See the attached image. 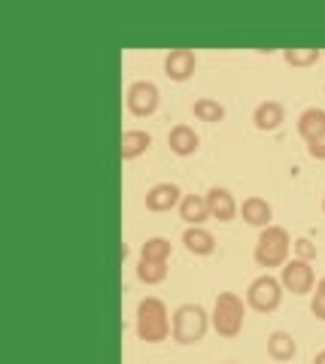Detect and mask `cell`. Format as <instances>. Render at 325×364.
<instances>
[{
    "label": "cell",
    "mask_w": 325,
    "mask_h": 364,
    "mask_svg": "<svg viewBox=\"0 0 325 364\" xmlns=\"http://www.w3.org/2000/svg\"><path fill=\"white\" fill-rule=\"evenodd\" d=\"M316 294H322V298H325V277L316 282Z\"/></svg>",
    "instance_id": "cell-27"
},
{
    "label": "cell",
    "mask_w": 325,
    "mask_h": 364,
    "mask_svg": "<svg viewBox=\"0 0 325 364\" xmlns=\"http://www.w3.org/2000/svg\"><path fill=\"white\" fill-rule=\"evenodd\" d=\"M322 55H325L322 49H310V46H304V49H283V61L292 64V67H313Z\"/></svg>",
    "instance_id": "cell-22"
},
{
    "label": "cell",
    "mask_w": 325,
    "mask_h": 364,
    "mask_svg": "<svg viewBox=\"0 0 325 364\" xmlns=\"http://www.w3.org/2000/svg\"><path fill=\"white\" fill-rule=\"evenodd\" d=\"M274 364H279V361H274Z\"/></svg>",
    "instance_id": "cell-30"
},
{
    "label": "cell",
    "mask_w": 325,
    "mask_h": 364,
    "mask_svg": "<svg viewBox=\"0 0 325 364\" xmlns=\"http://www.w3.org/2000/svg\"><path fill=\"white\" fill-rule=\"evenodd\" d=\"M310 313L319 318V322H325V298L322 294H313V301H310Z\"/></svg>",
    "instance_id": "cell-25"
},
{
    "label": "cell",
    "mask_w": 325,
    "mask_h": 364,
    "mask_svg": "<svg viewBox=\"0 0 325 364\" xmlns=\"http://www.w3.org/2000/svg\"><path fill=\"white\" fill-rule=\"evenodd\" d=\"M171 252H174V243L167 237H149L146 243L140 249V258L146 261H171Z\"/></svg>",
    "instance_id": "cell-21"
},
{
    "label": "cell",
    "mask_w": 325,
    "mask_h": 364,
    "mask_svg": "<svg viewBox=\"0 0 325 364\" xmlns=\"http://www.w3.org/2000/svg\"><path fill=\"white\" fill-rule=\"evenodd\" d=\"M283 122H286V107L279 104V100H262V104L252 109V124H255V131H262V134L277 131Z\"/></svg>",
    "instance_id": "cell-11"
},
{
    "label": "cell",
    "mask_w": 325,
    "mask_h": 364,
    "mask_svg": "<svg viewBox=\"0 0 325 364\" xmlns=\"http://www.w3.org/2000/svg\"><path fill=\"white\" fill-rule=\"evenodd\" d=\"M267 355H271V361H279V364L292 361L298 355L295 337L289 331H271V334H267Z\"/></svg>",
    "instance_id": "cell-17"
},
{
    "label": "cell",
    "mask_w": 325,
    "mask_h": 364,
    "mask_svg": "<svg viewBox=\"0 0 325 364\" xmlns=\"http://www.w3.org/2000/svg\"><path fill=\"white\" fill-rule=\"evenodd\" d=\"M198 70V55L192 49H171L164 55V76L171 82H186Z\"/></svg>",
    "instance_id": "cell-10"
},
{
    "label": "cell",
    "mask_w": 325,
    "mask_h": 364,
    "mask_svg": "<svg viewBox=\"0 0 325 364\" xmlns=\"http://www.w3.org/2000/svg\"><path fill=\"white\" fill-rule=\"evenodd\" d=\"M192 112L198 122H207V124H216L225 119V107H222L216 97H198L192 104Z\"/></svg>",
    "instance_id": "cell-20"
},
{
    "label": "cell",
    "mask_w": 325,
    "mask_h": 364,
    "mask_svg": "<svg viewBox=\"0 0 325 364\" xmlns=\"http://www.w3.org/2000/svg\"><path fill=\"white\" fill-rule=\"evenodd\" d=\"M240 219L246 225H252V228H259V231H265V228H271V219H274V207L267 203L265 198L259 195H252V198H246L240 203Z\"/></svg>",
    "instance_id": "cell-14"
},
{
    "label": "cell",
    "mask_w": 325,
    "mask_h": 364,
    "mask_svg": "<svg viewBox=\"0 0 325 364\" xmlns=\"http://www.w3.org/2000/svg\"><path fill=\"white\" fill-rule=\"evenodd\" d=\"M207 207H210V219L222 222V225H228V222H234L240 215V203L234 200L231 191L222 188V186H213L207 191Z\"/></svg>",
    "instance_id": "cell-9"
},
{
    "label": "cell",
    "mask_w": 325,
    "mask_h": 364,
    "mask_svg": "<svg viewBox=\"0 0 325 364\" xmlns=\"http://www.w3.org/2000/svg\"><path fill=\"white\" fill-rule=\"evenodd\" d=\"M183 246H186L188 255L207 258V255L216 252V237H213L204 225H192V228H186L183 231Z\"/></svg>",
    "instance_id": "cell-12"
},
{
    "label": "cell",
    "mask_w": 325,
    "mask_h": 364,
    "mask_svg": "<svg viewBox=\"0 0 325 364\" xmlns=\"http://www.w3.org/2000/svg\"><path fill=\"white\" fill-rule=\"evenodd\" d=\"M243 318H246V301L234 291H222L213 301V313H210V325L213 331L225 340H234L243 331Z\"/></svg>",
    "instance_id": "cell-4"
},
{
    "label": "cell",
    "mask_w": 325,
    "mask_h": 364,
    "mask_svg": "<svg viewBox=\"0 0 325 364\" xmlns=\"http://www.w3.org/2000/svg\"><path fill=\"white\" fill-rule=\"evenodd\" d=\"M167 146H171V152L176 158H188L198 152L201 136L195 134V128H188V124H174L171 134H167Z\"/></svg>",
    "instance_id": "cell-15"
},
{
    "label": "cell",
    "mask_w": 325,
    "mask_h": 364,
    "mask_svg": "<svg viewBox=\"0 0 325 364\" xmlns=\"http://www.w3.org/2000/svg\"><path fill=\"white\" fill-rule=\"evenodd\" d=\"M307 155L313 158V161H325V134L307 143Z\"/></svg>",
    "instance_id": "cell-24"
},
{
    "label": "cell",
    "mask_w": 325,
    "mask_h": 364,
    "mask_svg": "<svg viewBox=\"0 0 325 364\" xmlns=\"http://www.w3.org/2000/svg\"><path fill=\"white\" fill-rule=\"evenodd\" d=\"M149 149H152V134H149V131H140V128L122 131V140H119V155H122V161H134V158L146 155Z\"/></svg>",
    "instance_id": "cell-13"
},
{
    "label": "cell",
    "mask_w": 325,
    "mask_h": 364,
    "mask_svg": "<svg viewBox=\"0 0 325 364\" xmlns=\"http://www.w3.org/2000/svg\"><path fill=\"white\" fill-rule=\"evenodd\" d=\"M210 313L204 310L201 304H179L176 310H174V343L179 346H195L201 343V340L207 337L210 331Z\"/></svg>",
    "instance_id": "cell-3"
},
{
    "label": "cell",
    "mask_w": 325,
    "mask_h": 364,
    "mask_svg": "<svg viewBox=\"0 0 325 364\" xmlns=\"http://www.w3.org/2000/svg\"><path fill=\"white\" fill-rule=\"evenodd\" d=\"M134 328H137V337L143 343L149 346L164 343L174 331V313H167L161 298H143L137 304V322H134Z\"/></svg>",
    "instance_id": "cell-1"
},
{
    "label": "cell",
    "mask_w": 325,
    "mask_h": 364,
    "mask_svg": "<svg viewBox=\"0 0 325 364\" xmlns=\"http://www.w3.org/2000/svg\"><path fill=\"white\" fill-rule=\"evenodd\" d=\"M228 364H238V361H228Z\"/></svg>",
    "instance_id": "cell-29"
},
{
    "label": "cell",
    "mask_w": 325,
    "mask_h": 364,
    "mask_svg": "<svg viewBox=\"0 0 325 364\" xmlns=\"http://www.w3.org/2000/svg\"><path fill=\"white\" fill-rule=\"evenodd\" d=\"M143 200H146L149 213H171L179 210V203H183V188L176 182H155Z\"/></svg>",
    "instance_id": "cell-8"
},
{
    "label": "cell",
    "mask_w": 325,
    "mask_h": 364,
    "mask_svg": "<svg viewBox=\"0 0 325 364\" xmlns=\"http://www.w3.org/2000/svg\"><path fill=\"white\" fill-rule=\"evenodd\" d=\"M283 282L271 273H262V277H255L250 282V289H246V306L255 313H277L279 304H283Z\"/></svg>",
    "instance_id": "cell-5"
},
{
    "label": "cell",
    "mask_w": 325,
    "mask_h": 364,
    "mask_svg": "<svg viewBox=\"0 0 325 364\" xmlns=\"http://www.w3.org/2000/svg\"><path fill=\"white\" fill-rule=\"evenodd\" d=\"M179 219L186 222V228L210 222V207H207V195H183V203H179Z\"/></svg>",
    "instance_id": "cell-16"
},
{
    "label": "cell",
    "mask_w": 325,
    "mask_h": 364,
    "mask_svg": "<svg viewBox=\"0 0 325 364\" xmlns=\"http://www.w3.org/2000/svg\"><path fill=\"white\" fill-rule=\"evenodd\" d=\"M292 258H301V261H310V264H313V258H316V246H313L310 240H307V237H298V240L292 243Z\"/></svg>",
    "instance_id": "cell-23"
},
{
    "label": "cell",
    "mask_w": 325,
    "mask_h": 364,
    "mask_svg": "<svg viewBox=\"0 0 325 364\" xmlns=\"http://www.w3.org/2000/svg\"><path fill=\"white\" fill-rule=\"evenodd\" d=\"M298 134L304 136V143L316 140V136L325 134V109L322 107H310L298 116Z\"/></svg>",
    "instance_id": "cell-18"
},
{
    "label": "cell",
    "mask_w": 325,
    "mask_h": 364,
    "mask_svg": "<svg viewBox=\"0 0 325 364\" xmlns=\"http://www.w3.org/2000/svg\"><path fill=\"white\" fill-rule=\"evenodd\" d=\"M322 213H325V195H322Z\"/></svg>",
    "instance_id": "cell-28"
},
{
    "label": "cell",
    "mask_w": 325,
    "mask_h": 364,
    "mask_svg": "<svg viewBox=\"0 0 325 364\" xmlns=\"http://www.w3.org/2000/svg\"><path fill=\"white\" fill-rule=\"evenodd\" d=\"M313 364H325V349H322V352H316V355H313Z\"/></svg>",
    "instance_id": "cell-26"
},
{
    "label": "cell",
    "mask_w": 325,
    "mask_h": 364,
    "mask_svg": "<svg viewBox=\"0 0 325 364\" xmlns=\"http://www.w3.org/2000/svg\"><path fill=\"white\" fill-rule=\"evenodd\" d=\"M292 237H289L286 228L279 225H271L259 231V240H255V249H252V258L255 264L265 267V270H274V267H283L289 255H292Z\"/></svg>",
    "instance_id": "cell-2"
},
{
    "label": "cell",
    "mask_w": 325,
    "mask_h": 364,
    "mask_svg": "<svg viewBox=\"0 0 325 364\" xmlns=\"http://www.w3.org/2000/svg\"><path fill=\"white\" fill-rule=\"evenodd\" d=\"M159 104H161V91L155 82H149V79H137V82H131L125 91V107L131 116H137V119L155 116Z\"/></svg>",
    "instance_id": "cell-6"
},
{
    "label": "cell",
    "mask_w": 325,
    "mask_h": 364,
    "mask_svg": "<svg viewBox=\"0 0 325 364\" xmlns=\"http://www.w3.org/2000/svg\"><path fill=\"white\" fill-rule=\"evenodd\" d=\"M279 282H283L286 291L292 294H307L316 289V273H313L310 261H301V258H289L283 267H279Z\"/></svg>",
    "instance_id": "cell-7"
},
{
    "label": "cell",
    "mask_w": 325,
    "mask_h": 364,
    "mask_svg": "<svg viewBox=\"0 0 325 364\" xmlns=\"http://www.w3.org/2000/svg\"><path fill=\"white\" fill-rule=\"evenodd\" d=\"M171 261H146V258H140L137 261V279L143 282V286H161V282L167 279V267Z\"/></svg>",
    "instance_id": "cell-19"
}]
</instances>
